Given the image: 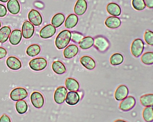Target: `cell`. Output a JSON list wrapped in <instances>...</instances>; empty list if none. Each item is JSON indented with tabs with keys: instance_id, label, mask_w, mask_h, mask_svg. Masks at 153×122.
I'll return each instance as SVG.
<instances>
[{
	"instance_id": "obj_1",
	"label": "cell",
	"mask_w": 153,
	"mask_h": 122,
	"mask_svg": "<svg viewBox=\"0 0 153 122\" xmlns=\"http://www.w3.org/2000/svg\"><path fill=\"white\" fill-rule=\"evenodd\" d=\"M71 40V32L63 30L57 35L55 40V45L59 49H62L67 47Z\"/></svg>"
},
{
	"instance_id": "obj_2",
	"label": "cell",
	"mask_w": 153,
	"mask_h": 122,
	"mask_svg": "<svg viewBox=\"0 0 153 122\" xmlns=\"http://www.w3.org/2000/svg\"><path fill=\"white\" fill-rule=\"evenodd\" d=\"M29 65L30 68L34 71H42L47 67V61L44 58H36L29 62Z\"/></svg>"
},
{
	"instance_id": "obj_3",
	"label": "cell",
	"mask_w": 153,
	"mask_h": 122,
	"mask_svg": "<svg viewBox=\"0 0 153 122\" xmlns=\"http://www.w3.org/2000/svg\"><path fill=\"white\" fill-rule=\"evenodd\" d=\"M144 49V43L141 39H137L132 42L131 48V54L135 57L141 56Z\"/></svg>"
},
{
	"instance_id": "obj_4",
	"label": "cell",
	"mask_w": 153,
	"mask_h": 122,
	"mask_svg": "<svg viewBox=\"0 0 153 122\" xmlns=\"http://www.w3.org/2000/svg\"><path fill=\"white\" fill-rule=\"evenodd\" d=\"M28 96V93L25 89L19 87L11 91L10 93V98L14 101L24 100Z\"/></svg>"
},
{
	"instance_id": "obj_5",
	"label": "cell",
	"mask_w": 153,
	"mask_h": 122,
	"mask_svg": "<svg viewBox=\"0 0 153 122\" xmlns=\"http://www.w3.org/2000/svg\"><path fill=\"white\" fill-rule=\"evenodd\" d=\"M94 46L101 52H104L109 48L110 44L107 40L103 36H97L94 40Z\"/></svg>"
},
{
	"instance_id": "obj_6",
	"label": "cell",
	"mask_w": 153,
	"mask_h": 122,
	"mask_svg": "<svg viewBox=\"0 0 153 122\" xmlns=\"http://www.w3.org/2000/svg\"><path fill=\"white\" fill-rule=\"evenodd\" d=\"M30 99L33 106L36 108H41L44 106V98L41 93L38 91L33 92L31 94Z\"/></svg>"
},
{
	"instance_id": "obj_7",
	"label": "cell",
	"mask_w": 153,
	"mask_h": 122,
	"mask_svg": "<svg viewBox=\"0 0 153 122\" xmlns=\"http://www.w3.org/2000/svg\"><path fill=\"white\" fill-rule=\"evenodd\" d=\"M136 99L132 96H127L122 100L120 103V108L123 111H128L132 109L136 105Z\"/></svg>"
},
{
	"instance_id": "obj_8",
	"label": "cell",
	"mask_w": 153,
	"mask_h": 122,
	"mask_svg": "<svg viewBox=\"0 0 153 122\" xmlns=\"http://www.w3.org/2000/svg\"><path fill=\"white\" fill-rule=\"evenodd\" d=\"M35 32V27L29 21L24 22L22 27V34L23 37L26 39L32 38Z\"/></svg>"
},
{
	"instance_id": "obj_9",
	"label": "cell",
	"mask_w": 153,
	"mask_h": 122,
	"mask_svg": "<svg viewBox=\"0 0 153 122\" xmlns=\"http://www.w3.org/2000/svg\"><path fill=\"white\" fill-rule=\"evenodd\" d=\"M67 93L68 90L65 87L60 86L58 87L54 93V101L57 104H62L65 101Z\"/></svg>"
},
{
	"instance_id": "obj_10",
	"label": "cell",
	"mask_w": 153,
	"mask_h": 122,
	"mask_svg": "<svg viewBox=\"0 0 153 122\" xmlns=\"http://www.w3.org/2000/svg\"><path fill=\"white\" fill-rule=\"evenodd\" d=\"M28 18L29 22L35 26H39L42 23V17L41 14L36 10H32L29 12Z\"/></svg>"
},
{
	"instance_id": "obj_11",
	"label": "cell",
	"mask_w": 153,
	"mask_h": 122,
	"mask_svg": "<svg viewBox=\"0 0 153 122\" xmlns=\"http://www.w3.org/2000/svg\"><path fill=\"white\" fill-rule=\"evenodd\" d=\"M56 32V28L54 26L51 24H48L41 29L40 35L42 39H49L53 37L55 35Z\"/></svg>"
},
{
	"instance_id": "obj_12",
	"label": "cell",
	"mask_w": 153,
	"mask_h": 122,
	"mask_svg": "<svg viewBox=\"0 0 153 122\" xmlns=\"http://www.w3.org/2000/svg\"><path fill=\"white\" fill-rule=\"evenodd\" d=\"M128 89L126 85H120L114 93V98L116 100H123L128 96Z\"/></svg>"
},
{
	"instance_id": "obj_13",
	"label": "cell",
	"mask_w": 153,
	"mask_h": 122,
	"mask_svg": "<svg viewBox=\"0 0 153 122\" xmlns=\"http://www.w3.org/2000/svg\"><path fill=\"white\" fill-rule=\"evenodd\" d=\"M7 66L9 68L13 70H17L22 67V63L20 60L15 57H10L6 61Z\"/></svg>"
},
{
	"instance_id": "obj_14",
	"label": "cell",
	"mask_w": 153,
	"mask_h": 122,
	"mask_svg": "<svg viewBox=\"0 0 153 122\" xmlns=\"http://www.w3.org/2000/svg\"><path fill=\"white\" fill-rule=\"evenodd\" d=\"M79 99H80V97L79 94L76 91H70V92L67 93L65 101L68 105L70 106H75L79 102Z\"/></svg>"
},
{
	"instance_id": "obj_15",
	"label": "cell",
	"mask_w": 153,
	"mask_h": 122,
	"mask_svg": "<svg viewBox=\"0 0 153 122\" xmlns=\"http://www.w3.org/2000/svg\"><path fill=\"white\" fill-rule=\"evenodd\" d=\"M79 48L76 45L71 44L66 47L63 51L64 57L68 59L73 58L77 55Z\"/></svg>"
},
{
	"instance_id": "obj_16",
	"label": "cell",
	"mask_w": 153,
	"mask_h": 122,
	"mask_svg": "<svg viewBox=\"0 0 153 122\" xmlns=\"http://www.w3.org/2000/svg\"><path fill=\"white\" fill-rule=\"evenodd\" d=\"M87 8V3L85 0H78L74 7V12L76 15H82L85 13Z\"/></svg>"
},
{
	"instance_id": "obj_17",
	"label": "cell",
	"mask_w": 153,
	"mask_h": 122,
	"mask_svg": "<svg viewBox=\"0 0 153 122\" xmlns=\"http://www.w3.org/2000/svg\"><path fill=\"white\" fill-rule=\"evenodd\" d=\"M22 32L20 30L16 29L13 30L10 33L9 37L10 43L13 45L19 44L22 40Z\"/></svg>"
},
{
	"instance_id": "obj_18",
	"label": "cell",
	"mask_w": 153,
	"mask_h": 122,
	"mask_svg": "<svg viewBox=\"0 0 153 122\" xmlns=\"http://www.w3.org/2000/svg\"><path fill=\"white\" fill-rule=\"evenodd\" d=\"M81 65L88 70H93L96 67V63L94 59L89 56H85L80 59Z\"/></svg>"
},
{
	"instance_id": "obj_19",
	"label": "cell",
	"mask_w": 153,
	"mask_h": 122,
	"mask_svg": "<svg viewBox=\"0 0 153 122\" xmlns=\"http://www.w3.org/2000/svg\"><path fill=\"white\" fill-rule=\"evenodd\" d=\"M8 10L13 15H16L20 10V6L18 0H9L7 4Z\"/></svg>"
},
{
	"instance_id": "obj_20",
	"label": "cell",
	"mask_w": 153,
	"mask_h": 122,
	"mask_svg": "<svg viewBox=\"0 0 153 122\" xmlns=\"http://www.w3.org/2000/svg\"><path fill=\"white\" fill-rule=\"evenodd\" d=\"M105 24L110 29H116L120 26L121 22L119 18L111 16L106 18Z\"/></svg>"
},
{
	"instance_id": "obj_21",
	"label": "cell",
	"mask_w": 153,
	"mask_h": 122,
	"mask_svg": "<svg viewBox=\"0 0 153 122\" xmlns=\"http://www.w3.org/2000/svg\"><path fill=\"white\" fill-rule=\"evenodd\" d=\"M106 10L110 15L114 17L119 16L121 13V9L120 6L114 3L108 4L106 7Z\"/></svg>"
},
{
	"instance_id": "obj_22",
	"label": "cell",
	"mask_w": 153,
	"mask_h": 122,
	"mask_svg": "<svg viewBox=\"0 0 153 122\" xmlns=\"http://www.w3.org/2000/svg\"><path fill=\"white\" fill-rule=\"evenodd\" d=\"M65 85L67 89L69 91H78L79 90V83L74 78H67L65 82Z\"/></svg>"
},
{
	"instance_id": "obj_23",
	"label": "cell",
	"mask_w": 153,
	"mask_h": 122,
	"mask_svg": "<svg viewBox=\"0 0 153 122\" xmlns=\"http://www.w3.org/2000/svg\"><path fill=\"white\" fill-rule=\"evenodd\" d=\"M78 20V18L76 15L71 14L66 19L65 22V26L67 29L74 28L77 24Z\"/></svg>"
},
{
	"instance_id": "obj_24",
	"label": "cell",
	"mask_w": 153,
	"mask_h": 122,
	"mask_svg": "<svg viewBox=\"0 0 153 122\" xmlns=\"http://www.w3.org/2000/svg\"><path fill=\"white\" fill-rule=\"evenodd\" d=\"M94 43V39L90 36H87L79 43V45L82 49L86 50L92 47Z\"/></svg>"
},
{
	"instance_id": "obj_25",
	"label": "cell",
	"mask_w": 153,
	"mask_h": 122,
	"mask_svg": "<svg viewBox=\"0 0 153 122\" xmlns=\"http://www.w3.org/2000/svg\"><path fill=\"white\" fill-rule=\"evenodd\" d=\"M53 70L57 74L61 75L66 72V68L65 65L61 61H55L52 65Z\"/></svg>"
},
{
	"instance_id": "obj_26",
	"label": "cell",
	"mask_w": 153,
	"mask_h": 122,
	"mask_svg": "<svg viewBox=\"0 0 153 122\" xmlns=\"http://www.w3.org/2000/svg\"><path fill=\"white\" fill-rule=\"evenodd\" d=\"M11 32L9 26H4L0 29V43H4L7 41Z\"/></svg>"
},
{
	"instance_id": "obj_27",
	"label": "cell",
	"mask_w": 153,
	"mask_h": 122,
	"mask_svg": "<svg viewBox=\"0 0 153 122\" xmlns=\"http://www.w3.org/2000/svg\"><path fill=\"white\" fill-rule=\"evenodd\" d=\"M65 20L64 15L61 13H58L53 17L51 20L52 24L55 28H58L63 24Z\"/></svg>"
},
{
	"instance_id": "obj_28",
	"label": "cell",
	"mask_w": 153,
	"mask_h": 122,
	"mask_svg": "<svg viewBox=\"0 0 153 122\" xmlns=\"http://www.w3.org/2000/svg\"><path fill=\"white\" fill-rule=\"evenodd\" d=\"M41 51L40 46L38 44H32L27 49V54L30 57H35L40 54Z\"/></svg>"
},
{
	"instance_id": "obj_29",
	"label": "cell",
	"mask_w": 153,
	"mask_h": 122,
	"mask_svg": "<svg viewBox=\"0 0 153 122\" xmlns=\"http://www.w3.org/2000/svg\"><path fill=\"white\" fill-rule=\"evenodd\" d=\"M140 100V103L144 107H153V94H145V95L141 96Z\"/></svg>"
},
{
	"instance_id": "obj_30",
	"label": "cell",
	"mask_w": 153,
	"mask_h": 122,
	"mask_svg": "<svg viewBox=\"0 0 153 122\" xmlns=\"http://www.w3.org/2000/svg\"><path fill=\"white\" fill-rule=\"evenodd\" d=\"M16 110L19 114H25L28 110V105L25 101L23 100L17 101L16 105Z\"/></svg>"
},
{
	"instance_id": "obj_31",
	"label": "cell",
	"mask_w": 153,
	"mask_h": 122,
	"mask_svg": "<svg viewBox=\"0 0 153 122\" xmlns=\"http://www.w3.org/2000/svg\"><path fill=\"white\" fill-rule=\"evenodd\" d=\"M142 115L145 121L151 122L153 121V112L152 107H146L143 111Z\"/></svg>"
},
{
	"instance_id": "obj_32",
	"label": "cell",
	"mask_w": 153,
	"mask_h": 122,
	"mask_svg": "<svg viewBox=\"0 0 153 122\" xmlns=\"http://www.w3.org/2000/svg\"><path fill=\"white\" fill-rule=\"evenodd\" d=\"M123 57L120 53H115L112 55L110 58V63L113 65H119L122 64L123 61Z\"/></svg>"
},
{
	"instance_id": "obj_33",
	"label": "cell",
	"mask_w": 153,
	"mask_h": 122,
	"mask_svg": "<svg viewBox=\"0 0 153 122\" xmlns=\"http://www.w3.org/2000/svg\"><path fill=\"white\" fill-rule=\"evenodd\" d=\"M142 63L145 65H152L153 64V53L147 52L143 54L141 57Z\"/></svg>"
},
{
	"instance_id": "obj_34",
	"label": "cell",
	"mask_w": 153,
	"mask_h": 122,
	"mask_svg": "<svg viewBox=\"0 0 153 122\" xmlns=\"http://www.w3.org/2000/svg\"><path fill=\"white\" fill-rule=\"evenodd\" d=\"M132 6L137 11L143 10L146 7L144 0H132Z\"/></svg>"
},
{
	"instance_id": "obj_35",
	"label": "cell",
	"mask_w": 153,
	"mask_h": 122,
	"mask_svg": "<svg viewBox=\"0 0 153 122\" xmlns=\"http://www.w3.org/2000/svg\"><path fill=\"white\" fill-rule=\"evenodd\" d=\"M144 40L148 45H153V33L150 31H147L144 35Z\"/></svg>"
},
{
	"instance_id": "obj_36",
	"label": "cell",
	"mask_w": 153,
	"mask_h": 122,
	"mask_svg": "<svg viewBox=\"0 0 153 122\" xmlns=\"http://www.w3.org/2000/svg\"><path fill=\"white\" fill-rule=\"evenodd\" d=\"M83 38L84 36L79 33L71 32V40L75 43H79Z\"/></svg>"
},
{
	"instance_id": "obj_37",
	"label": "cell",
	"mask_w": 153,
	"mask_h": 122,
	"mask_svg": "<svg viewBox=\"0 0 153 122\" xmlns=\"http://www.w3.org/2000/svg\"><path fill=\"white\" fill-rule=\"evenodd\" d=\"M7 13V8L4 5L0 4V17H4Z\"/></svg>"
},
{
	"instance_id": "obj_38",
	"label": "cell",
	"mask_w": 153,
	"mask_h": 122,
	"mask_svg": "<svg viewBox=\"0 0 153 122\" xmlns=\"http://www.w3.org/2000/svg\"><path fill=\"white\" fill-rule=\"evenodd\" d=\"M7 54V51L6 49L2 47H0V59L6 57Z\"/></svg>"
},
{
	"instance_id": "obj_39",
	"label": "cell",
	"mask_w": 153,
	"mask_h": 122,
	"mask_svg": "<svg viewBox=\"0 0 153 122\" xmlns=\"http://www.w3.org/2000/svg\"><path fill=\"white\" fill-rule=\"evenodd\" d=\"M10 122L11 120L8 116L4 114L2 115V116L0 118V122Z\"/></svg>"
},
{
	"instance_id": "obj_40",
	"label": "cell",
	"mask_w": 153,
	"mask_h": 122,
	"mask_svg": "<svg viewBox=\"0 0 153 122\" xmlns=\"http://www.w3.org/2000/svg\"><path fill=\"white\" fill-rule=\"evenodd\" d=\"M146 6L149 8H153V0H144Z\"/></svg>"
},
{
	"instance_id": "obj_41",
	"label": "cell",
	"mask_w": 153,
	"mask_h": 122,
	"mask_svg": "<svg viewBox=\"0 0 153 122\" xmlns=\"http://www.w3.org/2000/svg\"><path fill=\"white\" fill-rule=\"evenodd\" d=\"M9 0H0V1L3 2V3H6V2L8 1Z\"/></svg>"
},
{
	"instance_id": "obj_42",
	"label": "cell",
	"mask_w": 153,
	"mask_h": 122,
	"mask_svg": "<svg viewBox=\"0 0 153 122\" xmlns=\"http://www.w3.org/2000/svg\"><path fill=\"white\" fill-rule=\"evenodd\" d=\"M1 22H0V28H1Z\"/></svg>"
}]
</instances>
